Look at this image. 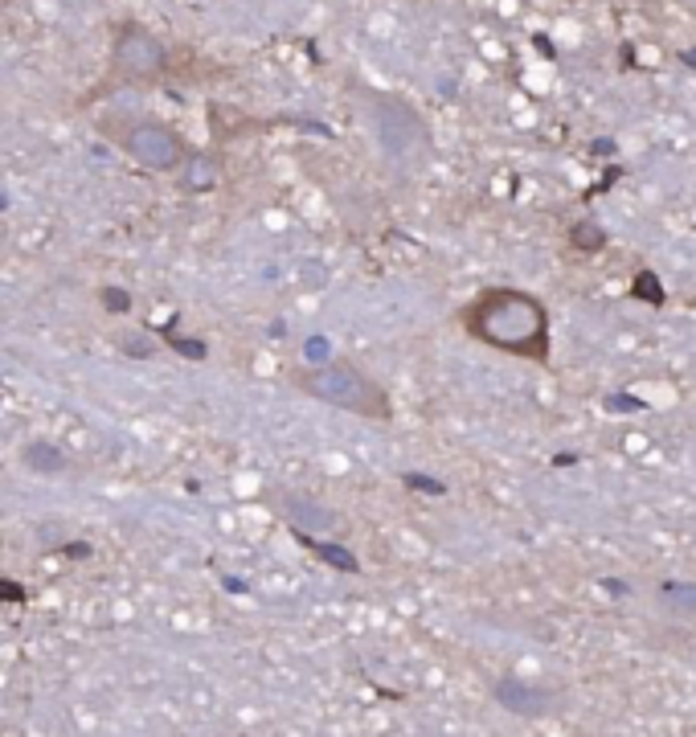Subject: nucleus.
I'll list each match as a JSON object with an SVG mask.
<instances>
[{"label":"nucleus","instance_id":"39448f33","mask_svg":"<svg viewBox=\"0 0 696 737\" xmlns=\"http://www.w3.org/2000/svg\"><path fill=\"white\" fill-rule=\"evenodd\" d=\"M111 66L127 82H156L168 70V50L156 33H148L136 21H127L111 41Z\"/></svg>","mask_w":696,"mask_h":737},{"label":"nucleus","instance_id":"aec40b11","mask_svg":"<svg viewBox=\"0 0 696 737\" xmlns=\"http://www.w3.org/2000/svg\"><path fill=\"white\" fill-rule=\"evenodd\" d=\"M602 590H606V594H631V582H623V578H602Z\"/></svg>","mask_w":696,"mask_h":737},{"label":"nucleus","instance_id":"9d476101","mask_svg":"<svg viewBox=\"0 0 696 737\" xmlns=\"http://www.w3.org/2000/svg\"><path fill=\"white\" fill-rule=\"evenodd\" d=\"M21 463H25L29 471H41V475L66 471V455H62V447H54V443H29V447L21 451Z\"/></svg>","mask_w":696,"mask_h":737},{"label":"nucleus","instance_id":"4468645a","mask_svg":"<svg viewBox=\"0 0 696 737\" xmlns=\"http://www.w3.org/2000/svg\"><path fill=\"white\" fill-rule=\"evenodd\" d=\"M631 295H639V299H647V303H664V287H660V279L651 275V271H639V275H635Z\"/></svg>","mask_w":696,"mask_h":737},{"label":"nucleus","instance_id":"f3484780","mask_svg":"<svg viewBox=\"0 0 696 737\" xmlns=\"http://www.w3.org/2000/svg\"><path fill=\"white\" fill-rule=\"evenodd\" d=\"M606 410H643V402L627 398V394H611V398H606Z\"/></svg>","mask_w":696,"mask_h":737},{"label":"nucleus","instance_id":"9b49d317","mask_svg":"<svg viewBox=\"0 0 696 737\" xmlns=\"http://www.w3.org/2000/svg\"><path fill=\"white\" fill-rule=\"evenodd\" d=\"M295 537H299L303 545H312V549H316V557H320V561H328L332 570H344V574H357V570H361V561H357L353 553H348L344 545H332V541H312V533H295Z\"/></svg>","mask_w":696,"mask_h":737},{"label":"nucleus","instance_id":"0eeeda50","mask_svg":"<svg viewBox=\"0 0 696 737\" xmlns=\"http://www.w3.org/2000/svg\"><path fill=\"white\" fill-rule=\"evenodd\" d=\"M283 516L291 520L295 533H336L340 529V512L312 496H283Z\"/></svg>","mask_w":696,"mask_h":737},{"label":"nucleus","instance_id":"f03ea898","mask_svg":"<svg viewBox=\"0 0 696 737\" xmlns=\"http://www.w3.org/2000/svg\"><path fill=\"white\" fill-rule=\"evenodd\" d=\"M365 115L373 123L377 148L385 152V160L394 168H418L430 156L426 123H422V115L410 103L389 99L381 91H365Z\"/></svg>","mask_w":696,"mask_h":737},{"label":"nucleus","instance_id":"1a4fd4ad","mask_svg":"<svg viewBox=\"0 0 696 737\" xmlns=\"http://www.w3.org/2000/svg\"><path fill=\"white\" fill-rule=\"evenodd\" d=\"M656 598L668 615H696V582H664Z\"/></svg>","mask_w":696,"mask_h":737},{"label":"nucleus","instance_id":"412c9836","mask_svg":"<svg viewBox=\"0 0 696 737\" xmlns=\"http://www.w3.org/2000/svg\"><path fill=\"white\" fill-rule=\"evenodd\" d=\"M692 308H696V299H692Z\"/></svg>","mask_w":696,"mask_h":737},{"label":"nucleus","instance_id":"7ed1b4c3","mask_svg":"<svg viewBox=\"0 0 696 737\" xmlns=\"http://www.w3.org/2000/svg\"><path fill=\"white\" fill-rule=\"evenodd\" d=\"M295 385L303 389V394L328 402V406L353 410V414H365V418H377V422L389 418L385 389L373 377H365L361 369L344 365V361H328V365H316V369H303V373H295Z\"/></svg>","mask_w":696,"mask_h":737},{"label":"nucleus","instance_id":"2eb2a0df","mask_svg":"<svg viewBox=\"0 0 696 737\" xmlns=\"http://www.w3.org/2000/svg\"><path fill=\"white\" fill-rule=\"evenodd\" d=\"M119 349L127 353V357H152L156 349H152V340H144V336H123L119 340Z\"/></svg>","mask_w":696,"mask_h":737},{"label":"nucleus","instance_id":"ddd939ff","mask_svg":"<svg viewBox=\"0 0 696 737\" xmlns=\"http://www.w3.org/2000/svg\"><path fill=\"white\" fill-rule=\"evenodd\" d=\"M402 484L414 488V492H426V496H443V492H447L443 480H434V475H422V471H402Z\"/></svg>","mask_w":696,"mask_h":737},{"label":"nucleus","instance_id":"423d86ee","mask_svg":"<svg viewBox=\"0 0 696 737\" xmlns=\"http://www.w3.org/2000/svg\"><path fill=\"white\" fill-rule=\"evenodd\" d=\"M492 697H496V705H500L504 713H512V717H549L553 705H557V692L537 688V684H529V680H516V676H500V680L492 684Z\"/></svg>","mask_w":696,"mask_h":737},{"label":"nucleus","instance_id":"f8f14e48","mask_svg":"<svg viewBox=\"0 0 696 737\" xmlns=\"http://www.w3.org/2000/svg\"><path fill=\"white\" fill-rule=\"evenodd\" d=\"M570 246L582 250V254H594V250L606 246V230H602L598 222H578V226L570 230Z\"/></svg>","mask_w":696,"mask_h":737},{"label":"nucleus","instance_id":"f257e3e1","mask_svg":"<svg viewBox=\"0 0 696 737\" xmlns=\"http://www.w3.org/2000/svg\"><path fill=\"white\" fill-rule=\"evenodd\" d=\"M459 320L475 340L492 344L500 353L549 361V312L529 291L492 287L484 295H475L459 312Z\"/></svg>","mask_w":696,"mask_h":737},{"label":"nucleus","instance_id":"20e7f679","mask_svg":"<svg viewBox=\"0 0 696 737\" xmlns=\"http://www.w3.org/2000/svg\"><path fill=\"white\" fill-rule=\"evenodd\" d=\"M119 144H123L127 156H132L140 168H148V172H177L189 160L185 140L172 132L168 123H160V119H136V123H127L123 132H119Z\"/></svg>","mask_w":696,"mask_h":737},{"label":"nucleus","instance_id":"dca6fc26","mask_svg":"<svg viewBox=\"0 0 696 737\" xmlns=\"http://www.w3.org/2000/svg\"><path fill=\"white\" fill-rule=\"evenodd\" d=\"M303 353H308V361H316V365H328L332 357H328V340L324 336H312L308 344H303Z\"/></svg>","mask_w":696,"mask_h":737},{"label":"nucleus","instance_id":"6ab92c4d","mask_svg":"<svg viewBox=\"0 0 696 737\" xmlns=\"http://www.w3.org/2000/svg\"><path fill=\"white\" fill-rule=\"evenodd\" d=\"M107 308L111 312H127V308H132V299H127V291H107Z\"/></svg>","mask_w":696,"mask_h":737},{"label":"nucleus","instance_id":"a211bd4d","mask_svg":"<svg viewBox=\"0 0 696 737\" xmlns=\"http://www.w3.org/2000/svg\"><path fill=\"white\" fill-rule=\"evenodd\" d=\"M619 177H623V168H619V164H611V168H606V172H602V181L594 185V193H606V189H611V185H615Z\"/></svg>","mask_w":696,"mask_h":737},{"label":"nucleus","instance_id":"6e6552de","mask_svg":"<svg viewBox=\"0 0 696 737\" xmlns=\"http://www.w3.org/2000/svg\"><path fill=\"white\" fill-rule=\"evenodd\" d=\"M217 177H222V168H217L213 156H189V160L181 164V185H185L189 193H209V189L217 185Z\"/></svg>","mask_w":696,"mask_h":737}]
</instances>
